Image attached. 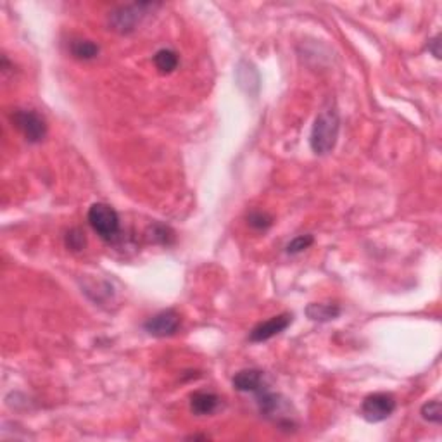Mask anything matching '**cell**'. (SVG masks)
<instances>
[{"label": "cell", "instance_id": "30bf717a", "mask_svg": "<svg viewBox=\"0 0 442 442\" xmlns=\"http://www.w3.org/2000/svg\"><path fill=\"white\" fill-rule=\"evenodd\" d=\"M306 315L309 320L318 323H326L335 320L340 315V308L335 304H318V302H313L306 308Z\"/></svg>", "mask_w": 442, "mask_h": 442}, {"label": "cell", "instance_id": "2e32d148", "mask_svg": "<svg viewBox=\"0 0 442 442\" xmlns=\"http://www.w3.org/2000/svg\"><path fill=\"white\" fill-rule=\"evenodd\" d=\"M313 242H315L313 235H297L294 240H291V242L287 243V252L288 254L302 252V250H306L308 247H311Z\"/></svg>", "mask_w": 442, "mask_h": 442}, {"label": "cell", "instance_id": "e0dca14e", "mask_svg": "<svg viewBox=\"0 0 442 442\" xmlns=\"http://www.w3.org/2000/svg\"><path fill=\"white\" fill-rule=\"evenodd\" d=\"M429 50L432 52L434 57L441 59V37L439 35H437V37H434L432 40L429 42Z\"/></svg>", "mask_w": 442, "mask_h": 442}, {"label": "cell", "instance_id": "ba28073f", "mask_svg": "<svg viewBox=\"0 0 442 442\" xmlns=\"http://www.w3.org/2000/svg\"><path fill=\"white\" fill-rule=\"evenodd\" d=\"M233 387L240 392H254V394H256L257 391H261V389L264 387L263 371L254 370V368L240 370L239 374H235V377H233Z\"/></svg>", "mask_w": 442, "mask_h": 442}, {"label": "cell", "instance_id": "7c38bea8", "mask_svg": "<svg viewBox=\"0 0 442 442\" xmlns=\"http://www.w3.org/2000/svg\"><path fill=\"white\" fill-rule=\"evenodd\" d=\"M71 54L80 61H92L99 55V45L92 40H75L71 44Z\"/></svg>", "mask_w": 442, "mask_h": 442}, {"label": "cell", "instance_id": "9c48e42d", "mask_svg": "<svg viewBox=\"0 0 442 442\" xmlns=\"http://www.w3.org/2000/svg\"><path fill=\"white\" fill-rule=\"evenodd\" d=\"M218 406H220V398L213 392L199 391L190 396V409L197 416L211 415V413L217 412Z\"/></svg>", "mask_w": 442, "mask_h": 442}, {"label": "cell", "instance_id": "5b68a950", "mask_svg": "<svg viewBox=\"0 0 442 442\" xmlns=\"http://www.w3.org/2000/svg\"><path fill=\"white\" fill-rule=\"evenodd\" d=\"M396 412V398L387 392H375L365 398L361 413L370 423H378L387 420Z\"/></svg>", "mask_w": 442, "mask_h": 442}, {"label": "cell", "instance_id": "8fae6325", "mask_svg": "<svg viewBox=\"0 0 442 442\" xmlns=\"http://www.w3.org/2000/svg\"><path fill=\"white\" fill-rule=\"evenodd\" d=\"M178 54L172 48H161V50L156 52L154 55V66L159 73L163 75H169V73L175 71L178 68Z\"/></svg>", "mask_w": 442, "mask_h": 442}, {"label": "cell", "instance_id": "52a82bcc", "mask_svg": "<svg viewBox=\"0 0 442 442\" xmlns=\"http://www.w3.org/2000/svg\"><path fill=\"white\" fill-rule=\"evenodd\" d=\"M292 318L294 316L291 313H282V315L273 316V318L266 320V322H261L249 333V340L250 342H264V340L273 339V337H277L278 333H282L291 326Z\"/></svg>", "mask_w": 442, "mask_h": 442}, {"label": "cell", "instance_id": "3957f363", "mask_svg": "<svg viewBox=\"0 0 442 442\" xmlns=\"http://www.w3.org/2000/svg\"><path fill=\"white\" fill-rule=\"evenodd\" d=\"M86 220H89L93 232H97V235L102 237L104 240H113L120 233V217L114 211V208H111L106 203L92 204L89 214H86Z\"/></svg>", "mask_w": 442, "mask_h": 442}, {"label": "cell", "instance_id": "9a60e30c", "mask_svg": "<svg viewBox=\"0 0 442 442\" xmlns=\"http://www.w3.org/2000/svg\"><path fill=\"white\" fill-rule=\"evenodd\" d=\"M247 221H249V225L256 230H266L273 225V218L268 213H264V211H252V213L249 214V218H247Z\"/></svg>", "mask_w": 442, "mask_h": 442}, {"label": "cell", "instance_id": "4fadbf2b", "mask_svg": "<svg viewBox=\"0 0 442 442\" xmlns=\"http://www.w3.org/2000/svg\"><path fill=\"white\" fill-rule=\"evenodd\" d=\"M85 246H86L85 233H83L80 228H73L66 233V247H68V249L78 252V250L85 249Z\"/></svg>", "mask_w": 442, "mask_h": 442}, {"label": "cell", "instance_id": "6da1fadb", "mask_svg": "<svg viewBox=\"0 0 442 442\" xmlns=\"http://www.w3.org/2000/svg\"><path fill=\"white\" fill-rule=\"evenodd\" d=\"M340 130V118L335 107H326L316 116L315 123L311 128V137H309V145L313 152L318 156H325L333 151L339 138Z\"/></svg>", "mask_w": 442, "mask_h": 442}, {"label": "cell", "instance_id": "5bb4252c", "mask_svg": "<svg viewBox=\"0 0 442 442\" xmlns=\"http://www.w3.org/2000/svg\"><path fill=\"white\" fill-rule=\"evenodd\" d=\"M422 416L423 420L430 423H441L442 422V409L441 401H429L422 406Z\"/></svg>", "mask_w": 442, "mask_h": 442}, {"label": "cell", "instance_id": "277c9868", "mask_svg": "<svg viewBox=\"0 0 442 442\" xmlns=\"http://www.w3.org/2000/svg\"><path fill=\"white\" fill-rule=\"evenodd\" d=\"M10 120L30 144H38L47 135V123L37 111L17 109L16 113H12Z\"/></svg>", "mask_w": 442, "mask_h": 442}, {"label": "cell", "instance_id": "8992f818", "mask_svg": "<svg viewBox=\"0 0 442 442\" xmlns=\"http://www.w3.org/2000/svg\"><path fill=\"white\" fill-rule=\"evenodd\" d=\"M180 325H182V318H180L178 313L173 311V309H166V311H161L149 318L144 323V329L152 337H172L178 332Z\"/></svg>", "mask_w": 442, "mask_h": 442}, {"label": "cell", "instance_id": "7a4b0ae2", "mask_svg": "<svg viewBox=\"0 0 442 442\" xmlns=\"http://www.w3.org/2000/svg\"><path fill=\"white\" fill-rule=\"evenodd\" d=\"M149 9H154V3L137 2L116 7V9L109 12L111 30L118 31L121 35L131 33V31L137 30V26L142 23Z\"/></svg>", "mask_w": 442, "mask_h": 442}]
</instances>
